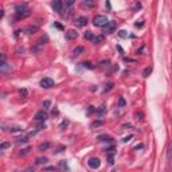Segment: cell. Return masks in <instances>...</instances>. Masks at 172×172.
I'll return each instance as SVG.
<instances>
[{
    "label": "cell",
    "instance_id": "f35d334b",
    "mask_svg": "<svg viewBox=\"0 0 172 172\" xmlns=\"http://www.w3.org/2000/svg\"><path fill=\"white\" fill-rule=\"evenodd\" d=\"M46 171H54V172H55V171H57V168H55V167H47Z\"/></svg>",
    "mask_w": 172,
    "mask_h": 172
},
{
    "label": "cell",
    "instance_id": "44dd1931",
    "mask_svg": "<svg viewBox=\"0 0 172 172\" xmlns=\"http://www.w3.org/2000/svg\"><path fill=\"white\" fill-rule=\"evenodd\" d=\"M59 168H61L62 171H69V167H67V164H66V161H65V160L59 161Z\"/></svg>",
    "mask_w": 172,
    "mask_h": 172
},
{
    "label": "cell",
    "instance_id": "f1b7e54d",
    "mask_svg": "<svg viewBox=\"0 0 172 172\" xmlns=\"http://www.w3.org/2000/svg\"><path fill=\"white\" fill-rule=\"evenodd\" d=\"M118 106H120V108H124V106H125V99H124L123 97L118 99Z\"/></svg>",
    "mask_w": 172,
    "mask_h": 172
},
{
    "label": "cell",
    "instance_id": "8fae6325",
    "mask_svg": "<svg viewBox=\"0 0 172 172\" xmlns=\"http://www.w3.org/2000/svg\"><path fill=\"white\" fill-rule=\"evenodd\" d=\"M86 23H88V18H86V16H78V18L75 19V24L78 27L86 26Z\"/></svg>",
    "mask_w": 172,
    "mask_h": 172
},
{
    "label": "cell",
    "instance_id": "7402d4cb",
    "mask_svg": "<svg viewBox=\"0 0 172 172\" xmlns=\"http://www.w3.org/2000/svg\"><path fill=\"white\" fill-rule=\"evenodd\" d=\"M47 161H49V159H47V157H38V159H36V164H38V165L46 164Z\"/></svg>",
    "mask_w": 172,
    "mask_h": 172
},
{
    "label": "cell",
    "instance_id": "2e32d148",
    "mask_svg": "<svg viewBox=\"0 0 172 172\" xmlns=\"http://www.w3.org/2000/svg\"><path fill=\"white\" fill-rule=\"evenodd\" d=\"M28 134H26V136H22V137H19V139H16V141L15 143L16 144H22V143H27L28 141Z\"/></svg>",
    "mask_w": 172,
    "mask_h": 172
},
{
    "label": "cell",
    "instance_id": "4fadbf2b",
    "mask_svg": "<svg viewBox=\"0 0 172 172\" xmlns=\"http://www.w3.org/2000/svg\"><path fill=\"white\" fill-rule=\"evenodd\" d=\"M38 30H39L38 26H28L26 28V31H27V34H28V35H31V34H35Z\"/></svg>",
    "mask_w": 172,
    "mask_h": 172
},
{
    "label": "cell",
    "instance_id": "ab89813d",
    "mask_svg": "<svg viewBox=\"0 0 172 172\" xmlns=\"http://www.w3.org/2000/svg\"><path fill=\"white\" fill-rule=\"evenodd\" d=\"M134 26H136V27H143V26H144V22H143V20H141V22H140V23H139V22H137V23H136V24H134Z\"/></svg>",
    "mask_w": 172,
    "mask_h": 172
},
{
    "label": "cell",
    "instance_id": "cb8c5ba5",
    "mask_svg": "<svg viewBox=\"0 0 172 172\" xmlns=\"http://www.w3.org/2000/svg\"><path fill=\"white\" fill-rule=\"evenodd\" d=\"M6 131H8V132H19V131H22V128H20V126H12V128H8V129H6Z\"/></svg>",
    "mask_w": 172,
    "mask_h": 172
},
{
    "label": "cell",
    "instance_id": "74e56055",
    "mask_svg": "<svg viewBox=\"0 0 172 172\" xmlns=\"http://www.w3.org/2000/svg\"><path fill=\"white\" fill-rule=\"evenodd\" d=\"M28 151H30V148H26V149H22L20 155H26V153H28Z\"/></svg>",
    "mask_w": 172,
    "mask_h": 172
},
{
    "label": "cell",
    "instance_id": "9a60e30c",
    "mask_svg": "<svg viewBox=\"0 0 172 172\" xmlns=\"http://www.w3.org/2000/svg\"><path fill=\"white\" fill-rule=\"evenodd\" d=\"M83 47L82 46H78V47H75V49H74V51H73V55L74 57H78V55H81L82 53H83Z\"/></svg>",
    "mask_w": 172,
    "mask_h": 172
},
{
    "label": "cell",
    "instance_id": "7c38bea8",
    "mask_svg": "<svg viewBox=\"0 0 172 172\" xmlns=\"http://www.w3.org/2000/svg\"><path fill=\"white\" fill-rule=\"evenodd\" d=\"M106 110H108V108H106V105H101L98 109H97V116L99 117V118H102V117L106 114Z\"/></svg>",
    "mask_w": 172,
    "mask_h": 172
},
{
    "label": "cell",
    "instance_id": "1f68e13d",
    "mask_svg": "<svg viewBox=\"0 0 172 172\" xmlns=\"http://www.w3.org/2000/svg\"><path fill=\"white\" fill-rule=\"evenodd\" d=\"M112 88H113V83H108V85H106V88H105V90H104V91L106 93V91H109Z\"/></svg>",
    "mask_w": 172,
    "mask_h": 172
},
{
    "label": "cell",
    "instance_id": "e575fe53",
    "mask_svg": "<svg viewBox=\"0 0 172 172\" xmlns=\"http://www.w3.org/2000/svg\"><path fill=\"white\" fill-rule=\"evenodd\" d=\"M136 117H137V120H141V118L144 117V114H143V113H139V112H137V113H136Z\"/></svg>",
    "mask_w": 172,
    "mask_h": 172
},
{
    "label": "cell",
    "instance_id": "f546056e",
    "mask_svg": "<svg viewBox=\"0 0 172 172\" xmlns=\"http://www.w3.org/2000/svg\"><path fill=\"white\" fill-rule=\"evenodd\" d=\"M104 41V35H99V36H96V38H94V43H98V42H102Z\"/></svg>",
    "mask_w": 172,
    "mask_h": 172
},
{
    "label": "cell",
    "instance_id": "ac0fdd59",
    "mask_svg": "<svg viewBox=\"0 0 172 172\" xmlns=\"http://www.w3.org/2000/svg\"><path fill=\"white\" fill-rule=\"evenodd\" d=\"M152 70H153V67H152V66H148V67H147L145 70L143 71V77H144V78H147V77H149V74L152 73Z\"/></svg>",
    "mask_w": 172,
    "mask_h": 172
},
{
    "label": "cell",
    "instance_id": "277c9868",
    "mask_svg": "<svg viewBox=\"0 0 172 172\" xmlns=\"http://www.w3.org/2000/svg\"><path fill=\"white\" fill-rule=\"evenodd\" d=\"M114 156H116V148H114V147H112V148H109L108 152H106L108 163L110 164V165H113V164H114Z\"/></svg>",
    "mask_w": 172,
    "mask_h": 172
},
{
    "label": "cell",
    "instance_id": "b9f144b4",
    "mask_svg": "<svg viewBox=\"0 0 172 172\" xmlns=\"http://www.w3.org/2000/svg\"><path fill=\"white\" fill-rule=\"evenodd\" d=\"M58 114H59V112L57 110V109H54V110H53V116H58Z\"/></svg>",
    "mask_w": 172,
    "mask_h": 172
},
{
    "label": "cell",
    "instance_id": "7a4b0ae2",
    "mask_svg": "<svg viewBox=\"0 0 172 172\" xmlns=\"http://www.w3.org/2000/svg\"><path fill=\"white\" fill-rule=\"evenodd\" d=\"M49 42V38H47V35H43L42 38H39L38 41L35 42V44L32 46V51L34 53H41L42 50H43V47H44V44Z\"/></svg>",
    "mask_w": 172,
    "mask_h": 172
},
{
    "label": "cell",
    "instance_id": "5bb4252c",
    "mask_svg": "<svg viewBox=\"0 0 172 172\" xmlns=\"http://www.w3.org/2000/svg\"><path fill=\"white\" fill-rule=\"evenodd\" d=\"M97 140H99V141H108V143H110V141H112V137L108 136V134H101V136L97 137Z\"/></svg>",
    "mask_w": 172,
    "mask_h": 172
},
{
    "label": "cell",
    "instance_id": "ffe728a7",
    "mask_svg": "<svg viewBox=\"0 0 172 172\" xmlns=\"http://www.w3.org/2000/svg\"><path fill=\"white\" fill-rule=\"evenodd\" d=\"M102 125H104V121L99 120V121H94V123L91 124V128L96 129V128H99V126H102Z\"/></svg>",
    "mask_w": 172,
    "mask_h": 172
},
{
    "label": "cell",
    "instance_id": "5b68a950",
    "mask_svg": "<svg viewBox=\"0 0 172 172\" xmlns=\"http://www.w3.org/2000/svg\"><path fill=\"white\" fill-rule=\"evenodd\" d=\"M54 79H51V78H49V77H46V78H43L41 81V86L43 89H50V88H53L54 86Z\"/></svg>",
    "mask_w": 172,
    "mask_h": 172
},
{
    "label": "cell",
    "instance_id": "8992f818",
    "mask_svg": "<svg viewBox=\"0 0 172 172\" xmlns=\"http://www.w3.org/2000/svg\"><path fill=\"white\" fill-rule=\"evenodd\" d=\"M88 165L93 169H97V168H99V165H101V160H99L98 157H91V159H89Z\"/></svg>",
    "mask_w": 172,
    "mask_h": 172
},
{
    "label": "cell",
    "instance_id": "9c48e42d",
    "mask_svg": "<svg viewBox=\"0 0 172 172\" xmlns=\"http://www.w3.org/2000/svg\"><path fill=\"white\" fill-rule=\"evenodd\" d=\"M62 6H63V3L59 1V0H57V1H53V3H51L53 9H54V11H57V12H59V14H62Z\"/></svg>",
    "mask_w": 172,
    "mask_h": 172
},
{
    "label": "cell",
    "instance_id": "30bf717a",
    "mask_svg": "<svg viewBox=\"0 0 172 172\" xmlns=\"http://www.w3.org/2000/svg\"><path fill=\"white\" fill-rule=\"evenodd\" d=\"M77 38H78V32L75 30H69L66 32V39H69V41H73V39H77Z\"/></svg>",
    "mask_w": 172,
    "mask_h": 172
},
{
    "label": "cell",
    "instance_id": "6da1fadb",
    "mask_svg": "<svg viewBox=\"0 0 172 172\" xmlns=\"http://www.w3.org/2000/svg\"><path fill=\"white\" fill-rule=\"evenodd\" d=\"M30 15H31V11H30L27 3L18 4V6L15 7V19H16V20L24 19V18H27V16H30Z\"/></svg>",
    "mask_w": 172,
    "mask_h": 172
},
{
    "label": "cell",
    "instance_id": "e0dca14e",
    "mask_svg": "<svg viewBox=\"0 0 172 172\" xmlns=\"http://www.w3.org/2000/svg\"><path fill=\"white\" fill-rule=\"evenodd\" d=\"M83 38L88 39V41H94L96 36L93 35V32H91V31H86V32H85V35H83Z\"/></svg>",
    "mask_w": 172,
    "mask_h": 172
},
{
    "label": "cell",
    "instance_id": "52a82bcc",
    "mask_svg": "<svg viewBox=\"0 0 172 172\" xmlns=\"http://www.w3.org/2000/svg\"><path fill=\"white\" fill-rule=\"evenodd\" d=\"M116 27H117V24H116V22H113V20H110L108 24L105 26V30H104V32L105 34H112V32H114V30H116Z\"/></svg>",
    "mask_w": 172,
    "mask_h": 172
},
{
    "label": "cell",
    "instance_id": "d6a6232c",
    "mask_svg": "<svg viewBox=\"0 0 172 172\" xmlns=\"http://www.w3.org/2000/svg\"><path fill=\"white\" fill-rule=\"evenodd\" d=\"M125 32H126V31H124V30H121V31L118 32V34H120V36H121V38H126V34H125Z\"/></svg>",
    "mask_w": 172,
    "mask_h": 172
},
{
    "label": "cell",
    "instance_id": "d6986e66",
    "mask_svg": "<svg viewBox=\"0 0 172 172\" xmlns=\"http://www.w3.org/2000/svg\"><path fill=\"white\" fill-rule=\"evenodd\" d=\"M172 163V143L169 144V149H168V167H171Z\"/></svg>",
    "mask_w": 172,
    "mask_h": 172
},
{
    "label": "cell",
    "instance_id": "484cf974",
    "mask_svg": "<svg viewBox=\"0 0 172 172\" xmlns=\"http://www.w3.org/2000/svg\"><path fill=\"white\" fill-rule=\"evenodd\" d=\"M8 147H11V143H1V145H0V149H1V151H4V149H7Z\"/></svg>",
    "mask_w": 172,
    "mask_h": 172
},
{
    "label": "cell",
    "instance_id": "4dcf8cb0",
    "mask_svg": "<svg viewBox=\"0 0 172 172\" xmlns=\"http://www.w3.org/2000/svg\"><path fill=\"white\" fill-rule=\"evenodd\" d=\"M50 105H51V102H50V101H44V102H43V108H44V109H49Z\"/></svg>",
    "mask_w": 172,
    "mask_h": 172
},
{
    "label": "cell",
    "instance_id": "83f0119b",
    "mask_svg": "<svg viewBox=\"0 0 172 172\" xmlns=\"http://www.w3.org/2000/svg\"><path fill=\"white\" fill-rule=\"evenodd\" d=\"M82 6L83 7H93L94 3L93 1H82Z\"/></svg>",
    "mask_w": 172,
    "mask_h": 172
},
{
    "label": "cell",
    "instance_id": "603a6c76",
    "mask_svg": "<svg viewBox=\"0 0 172 172\" xmlns=\"http://www.w3.org/2000/svg\"><path fill=\"white\" fill-rule=\"evenodd\" d=\"M51 147V144L50 143H44V144H41L39 145V151H47V149Z\"/></svg>",
    "mask_w": 172,
    "mask_h": 172
},
{
    "label": "cell",
    "instance_id": "ba28073f",
    "mask_svg": "<svg viewBox=\"0 0 172 172\" xmlns=\"http://www.w3.org/2000/svg\"><path fill=\"white\" fill-rule=\"evenodd\" d=\"M34 118L36 120V121H46L47 120V113L44 110H38L35 113V117Z\"/></svg>",
    "mask_w": 172,
    "mask_h": 172
},
{
    "label": "cell",
    "instance_id": "8d00e7d4",
    "mask_svg": "<svg viewBox=\"0 0 172 172\" xmlns=\"http://www.w3.org/2000/svg\"><path fill=\"white\" fill-rule=\"evenodd\" d=\"M34 171H35V168H34V167H28V168H27L24 172H34Z\"/></svg>",
    "mask_w": 172,
    "mask_h": 172
},
{
    "label": "cell",
    "instance_id": "7bdbcfd3",
    "mask_svg": "<svg viewBox=\"0 0 172 172\" xmlns=\"http://www.w3.org/2000/svg\"><path fill=\"white\" fill-rule=\"evenodd\" d=\"M143 148H144V145H143V144H140V145H137L134 149H136V151H137V149H143Z\"/></svg>",
    "mask_w": 172,
    "mask_h": 172
},
{
    "label": "cell",
    "instance_id": "d4e9b609",
    "mask_svg": "<svg viewBox=\"0 0 172 172\" xmlns=\"http://www.w3.org/2000/svg\"><path fill=\"white\" fill-rule=\"evenodd\" d=\"M19 94H20V97H22V98H26V97H27V94H28V93H27V90H26V89H20V90H19Z\"/></svg>",
    "mask_w": 172,
    "mask_h": 172
},
{
    "label": "cell",
    "instance_id": "4316f807",
    "mask_svg": "<svg viewBox=\"0 0 172 172\" xmlns=\"http://www.w3.org/2000/svg\"><path fill=\"white\" fill-rule=\"evenodd\" d=\"M82 66H83V67H88V69H90V70H91V69H94V66L90 63V62H83V63H82Z\"/></svg>",
    "mask_w": 172,
    "mask_h": 172
},
{
    "label": "cell",
    "instance_id": "3957f363",
    "mask_svg": "<svg viewBox=\"0 0 172 172\" xmlns=\"http://www.w3.org/2000/svg\"><path fill=\"white\" fill-rule=\"evenodd\" d=\"M109 22L110 20H108V18L104 16V15H97V16H94V19H93V24L96 27H105Z\"/></svg>",
    "mask_w": 172,
    "mask_h": 172
},
{
    "label": "cell",
    "instance_id": "d590c367",
    "mask_svg": "<svg viewBox=\"0 0 172 172\" xmlns=\"http://www.w3.org/2000/svg\"><path fill=\"white\" fill-rule=\"evenodd\" d=\"M131 139H132V136H126L123 140V143H128V141H131Z\"/></svg>",
    "mask_w": 172,
    "mask_h": 172
},
{
    "label": "cell",
    "instance_id": "836d02e7",
    "mask_svg": "<svg viewBox=\"0 0 172 172\" xmlns=\"http://www.w3.org/2000/svg\"><path fill=\"white\" fill-rule=\"evenodd\" d=\"M73 4H74L73 0H69V1H66V3H65V6H66V7H71Z\"/></svg>",
    "mask_w": 172,
    "mask_h": 172
},
{
    "label": "cell",
    "instance_id": "60d3db41",
    "mask_svg": "<svg viewBox=\"0 0 172 172\" xmlns=\"http://www.w3.org/2000/svg\"><path fill=\"white\" fill-rule=\"evenodd\" d=\"M93 112H94V108H93V106H89V110H88V114L93 113Z\"/></svg>",
    "mask_w": 172,
    "mask_h": 172
}]
</instances>
